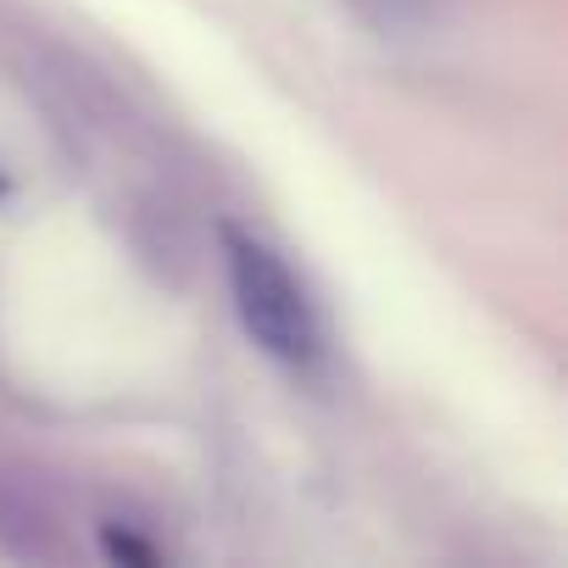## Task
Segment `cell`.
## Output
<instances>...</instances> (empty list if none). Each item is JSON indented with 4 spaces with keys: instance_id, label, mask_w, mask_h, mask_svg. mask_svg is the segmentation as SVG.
<instances>
[{
    "instance_id": "obj_1",
    "label": "cell",
    "mask_w": 568,
    "mask_h": 568,
    "mask_svg": "<svg viewBox=\"0 0 568 568\" xmlns=\"http://www.w3.org/2000/svg\"><path fill=\"white\" fill-rule=\"evenodd\" d=\"M223 262H229V291H234V313H240L245 335L278 363H313L318 318H313V302L296 284V273L284 267V256L273 245H262L256 234L223 223Z\"/></svg>"
},
{
    "instance_id": "obj_3",
    "label": "cell",
    "mask_w": 568,
    "mask_h": 568,
    "mask_svg": "<svg viewBox=\"0 0 568 568\" xmlns=\"http://www.w3.org/2000/svg\"><path fill=\"white\" fill-rule=\"evenodd\" d=\"M101 546H106V557H118V562H140V568H151V562H156V551H151L145 540L123 535L118 524H106V529H101Z\"/></svg>"
},
{
    "instance_id": "obj_2",
    "label": "cell",
    "mask_w": 568,
    "mask_h": 568,
    "mask_svg": "<svg viewBox=\"0 0 568 568\" xmlns=\"http://www.w3.org/2000/svg\"><path fill=\"white\" fill-rule=\"evenodd\" d=\"M352 7H357L374 29H385V34H396V29H407V23L424 18V0H352Z\"/></svg>"
},
{
    "instance_id": "obj_4",
    "label": "cell",
    "mask_w": 568,
    "mask_h": 568,
    "mask_svg": "<svg viewBox=\"0 0 568 568\" xmlns=\"http://www.w3.org/2000/svg\"><path fill=\"white\" fill-rule=\"evenodd\" d=\"M0 195H7V179H0Z\"/></svg>"
}]
</instances>
